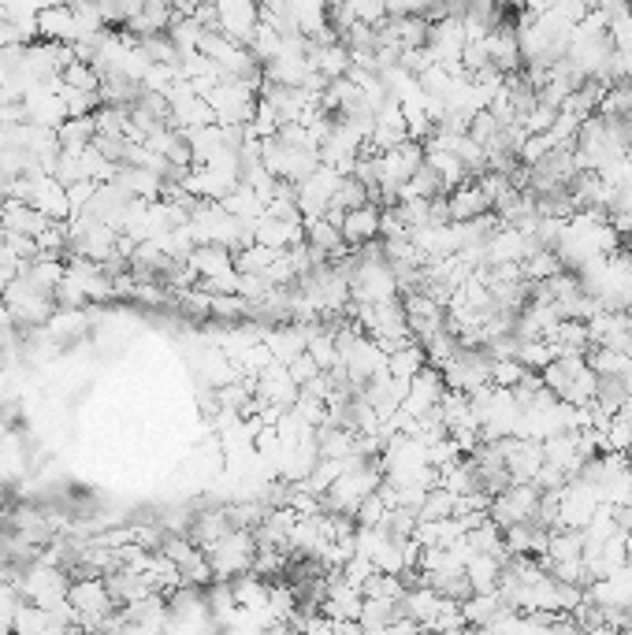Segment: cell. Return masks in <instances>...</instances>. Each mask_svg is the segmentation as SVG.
<instances>
[{
	"label": "cell",
	"mask_w": 632,
	"mask_h": 635,
	"mask_svg": "<svg viewBox=\"0 0 632 635\" xmlns=\"http://www.w3.org/2000/svg\"><path fill=\"white\" fill-rule=\"evenodd\" d=\"M186 264L198 272V279H216V275H235V253L220 242H201L190 249Z\"/></svg>",
	"instance_id": "3957f363"
},
{
	"label": "cell",
	"mask_w": 632,
	"mask_h": 635,
	"mask_svg": "<svg viewBox=\"0 0 632 635\" xmlns=\"http://www.w3.org/2000/svg\"><path fill=\"white\" fill-rule=\"evenodd\" d=\"M447 208H450V220H476L480 212H491V201L488 194L476 186V179L469 182H458V186H450L447 190Z\"/></svg>",
	"instance_id": "277c9868"
},
{
	"label": "cell",
	"mask_w": 632,
	"mask_h": 635,
	"mask_svg": "<svg viewBox=\"0 0 632 635\" xmlns=\"http://www.w3.org/2000/svg\"><path fill=\"white\" fill-rule=\"evenodd\" d=\"M56 134H60V149L79 153V149H86V145L97 138V116H67L64 123L56 127Z\"/></svg>",
	"instance_id": "ba28073f"
},
{
	"label": "cell",
	"mask_w": 632,
	"mask_h": 635,
	"mask_svg": "<svg viewBox=\"0 0 632 635\" xmlns=\"http://www.w3.org/2000/svg\"><path fill=\"white\" fill-rule=\"evenodd\" d=\"M60 82H64V86H75V90H101V75H97V67L86 64V60H71V64L60 71Z\"/></svg>",
	"instance_id": "4fadbf2b"
},
{
	"label": "cell",
	"mask_w": 632,
	"mask_h": 635,
	"mask_svg": "<svg viewBox=\"0 0 632 635\" xmlns=\"http://www.w3.org/2000/svg\"><path fill=\"white\" fill-rule=\"evenodd\" d=\"M525 364L517 361V357H495V364H491V383L495 387H510L514 390L521 379H525Z\"/></svg>",
	"instance_id": "5bb4252c"
},
{
	"label": "cell",
	"mask_w": 632,
	"mask_h": 635,
	"mask_svg": "<svg viewBox=\"0 0 632 635\" xmlns=\"http://www.w3.org/2000/svg\"><path fill=\"white\" fill-rule=\"evenodd\" d=\"M502 565H506V558H499V554H484V550H476L473 558L465 561V576H469V584H473V591H499Z\"/></svg>",
	"instance_id": "52a82bcc"
},
{
	"label": "cell",
	"mask_w": 632,
	"mask_h": 635,
	"mask_svg": "<svg viewBox=\"0 0 632 635\" xmlns=\"http://www.w3.org/2000/svg\"><path fill=\"white\" fill-rule=\"evenodd\" d=\"M517 361L525 364L528 372H540L554 361V346L547 338H521V350H517Z\"/></svg>",
	"instance_id": "7c38bea8"
},
{
	"label": "cell",
	"mask_w": 632,
	"mask_h": 635,
	"mask_svg": "<svg viewBox=\"0 0 632 635\" xmlns=\"http://www.w3.org/2000/svg\"><path fill=\"white\" fill-rule=\"evenodd\" d=\"M343 238H346V246L376 242V238H380V205L369 201V205L350 208L343 216Z\"/></svg>",
	"instance_id": "5b68a950"
},
{
	"label": "cell",
	"mask_w": 632,
	"mask_h": 635,
	"mask_svg": "<svg viewBox=\"0 0 632 635\" xmlns=\"http://www.w3.org/2000/svg\"><path fill=\"white\" fill-rule=\"evenodd\" d=\"M443 394H447V379H443V372H439L435 364H424L421 372L409 379L406 398H402V409H406L409 416H424L428 409L439 405Z\"/></svg>",
	"instance_id": "7a4b0ae2"
},
{
	"label": "cell",
	"mask_w": 632,
	"mask_h": 635,
	"mask_svg": "<svg viewBox=\"0 0 632 635\" xmlns=\"http://www.w3.org/2000/svg\"><path fill=\"white\" fill-rule=\"evenodd\" d=\"M216 580H235L242 572L253 569V554H257V535L250 528H231L227 535H220L216 543L205 550Z\"/></svg>",
	"instance_id": "6da1fadb"
},
{
	"label": "cell",
	"mask_w": 632,
	"mask_h": 635,
	"mask_svg": "<svg viewBox=\"0 0 632 635\" xmlns=\"http://www.w3.org/2000/svg\"><path fill=\"white\" fill-rule=\"evenodd\" d=\"M521 268H525V279L547 283L551 275L562 272V257H558V249H532V253L521 260Z\"/></svg>",
	"instance_id": "8fae6325"
},
{
	"label": "cell",
	"mask_w": 632,
	"mask_h": 635,
	"mask_svg": "<svg viewBox=\"0 0 632 635\" xmlns=\"http://www.w3.org/2000/svg\"><path fill=\"white\" fill-rule=\"evenodd\" d=\"M424 364H428V353H424L421 342H409V346H402V350H395L391 357H387V372L395 379H413L417 372H421Z\"/></svg>",
	"instance_id": "9c48e42d"
},
{
	"label": "cell",
	"mask_w": 632,
	"mask_h": 635,
	"mask_svg": "<svg viewBox=\"0 0 632 635\" xmlns=\"http://www.w3.org/2000/svg\"><path fill=\"white\" fill-rule=\"evenodd\" d=\"M75 12L67 0H56V4H45L38 12V38L41 41H75Z\"/></svg>",
	"instance_id": "8992f818"
},
{
	"label": "cell",
	"mask_w": 632,
	"mask_h": 635,
	"mask_svg": "<svg viewBox=\"0 0 632 635\" xmlns=\"http://www.w3.org/2000/svg\"><path fill=\"white\" fill-rule=\"evenodd\" d=\"M279 253H283V249H272V246H264V242L253 238V242H246V246L235 249V272H264Z\"/></svg>",
	"instance_id": "30bf717a"
}]
</instances>
